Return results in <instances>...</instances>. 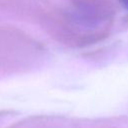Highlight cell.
<instances>
[{"label": "cell", "mask_w": 128, "mask_h": 128, "mask_svg": "<svg viewBox=\"0 0 128 128\" xmlns=\"http://www.w3.org/2000/svg\"><path fill=\"white\" fill-rule=\"evenodd\" d=\"M122 4H123V6L128 10V0H119Z\"/></svg>", "instance_id": "cell-1"}]
</instances>
